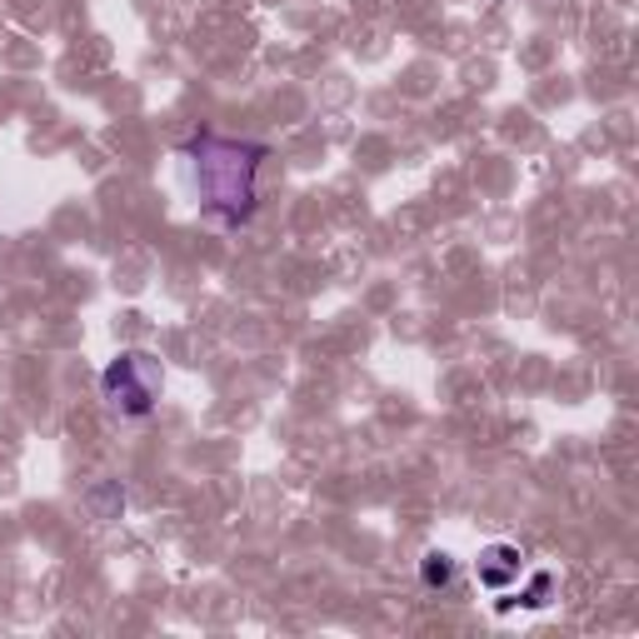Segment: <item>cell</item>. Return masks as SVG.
<instances>
[{"mask_svg":"<svg viewBox=\"0 0 639 639\" xmlns=\"http://www.w3.org/2000/svg\"><path fill=\"white\" fill-rule=\"evenodd\" d=\"M474 575H480V584H485V590H495V594L509 590V584L525 575V550L495 540V545L480 550V559H474Z\"/></svg>","mask_w":639,"mask_h":639,"instance_id":"3","label":"cell"},{"mask_svg":"<svg viewBox=\"0 0 639 639\" xmlns=\"http://www.w3.org/2000/svg\"><path fill=\"white\" fill-rule=\"evenodd\" d=\"M100 390H106L110 410H120L125 420H145L155 410V400H160V370H155V360L145 350H125V355H116L106 365Z\"/></svg>","mask_w":639,"mask_h":639,"instance_id":"2","label":"cell"},{"mask_svg":"<svg viewBox=\"0 0 639 639\" xmlns=\"http://www.w3.org/2000/svg\"><path fill=\"white\" fill-rule=\"evenodd\" d=\"M190 170H195V195L201 210L220 226H245L261 201V160L265 145L250 141H220V135H201L185 150Z\"/></svg>","mask_w":639,"mask_h":639,"instance_id":"1","label":"cell"},{"mask_svg":"<svg viewBox=\"0 0 639 639\" xmlns=\"http://www.w3.org/2000/svg\"><path fill=\"white\" fill-rule=\"evenodd\" d=\"M455 555L450 550H430L425 559H420V580L430 584V590H445V584H455Z\"/></svg>","mask_w":639,"mask_h":639,"instance_id":"4","label":"cell"}]
</instances>
